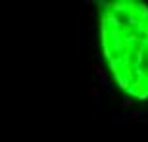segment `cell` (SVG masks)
Segmentation results:
<instances>
[{"mask_svg": "<svg viewBox=\"0 0 148 142\" xmlns=\"http://www.w3.org/2000/svg\"><path fill=\"white\" fill-rule=\"evenodd\" d=\"M100 37L112 75L133 98H148V6L137 0L106 2Z\"/></svg>", "mask_w": 148, "mask_h": 142, "instance_id": "6da1fadb", "label": "cell"}]
</instances>
